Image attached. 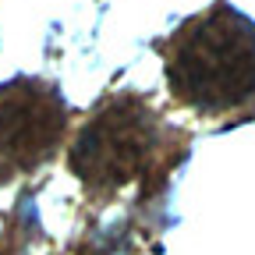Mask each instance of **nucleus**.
<instances>
[{"label": "nucleus", "mask_w": 255, "mask_h": 255, "mask_svg": "<svg viewBox=\"0 0 255 255\" xmlns=\"http://www.w3.org/2000/svg\"><path fill=\"white\" fill-rule=\"evenodd\" d=\"M170 96L202 117L255 110V21L216 4L188 18L163 46Z\"/></svg>", "instance_id": "1"}, {"label": "nucleus", "mask_w": 255, "mask_h": 255, "mask_svg": "<svg viewBox=\"0 0 255 255\" xmlns=\"http://www.w3.org/2000/svg\"><path fill=\"white\" fill-rule=\"evenodd\" d=\"M188 149V135L167 124L145 100L124 92L85 121L71 145V170L96 202L128 184L159 188Z\"/></svg>", "instance_id": "2"}, {"label": "nucleus", "mask_w": 255, "mask_h": 255, "mask_svg": "<svg viewBox=\"0 0 255 255\" xmlns=\"http://www.w3.org/2000/svg\"><path fill=\"white\" fill-rule=\"evenodd\" d=\"M68 107L50 82L18 78L0 89V184L39 170L57 152Z\"/></svg>", "instance_id": "3"}]
</instances>
